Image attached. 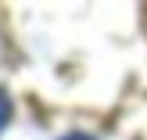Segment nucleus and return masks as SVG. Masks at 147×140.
I'll list each match as a JSON object with an SVG mask.
<instances>
[{
	"mask_svg": "<svg viewBox=\"0 0 147 140\" xmlns=\"http://www.w3.org/2000/svg\"><path fill=\"white\" fill-rule=\"evenodd\" d=\"M65 140H93V137H86V133H72V137H65Z\"/></svg>",
	"mask_w": 147,
	"mask_h": 140,
	"instance_id": "f03ea898",
	"label": "nucleus"
},
{
	"mask_svg": "<svg viewBox=\"0 0 147 140\" xmlns=\"http://www.w3.org/2000/svg\"><path fill=\"white\" fill-rule=\"evenodd\" d=\"M7 122H11V101H7L4 93H0V129H4Z\"/></svg>",
	"mask_w": 147,
	"mask_h": 140,
	"instance_id": "f257e3e1",
	"label": "nucleus"
}]
</instances>
